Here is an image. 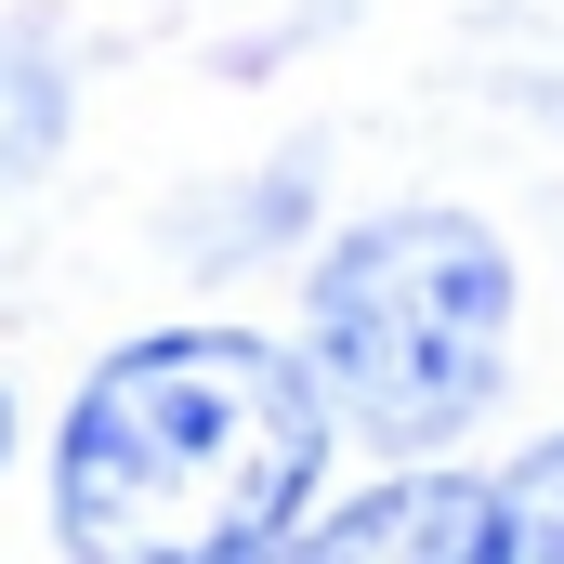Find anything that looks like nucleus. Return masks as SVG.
<instances>
[{"mask_svg": "<svg viewBox=\"0 0 564 564\" xmlns=\"http://www.w3.org/2000/svg\"><path fill=\"white\" fill-rule=\"evenodd\" d=\"M328 408L250 328H158L106 355L53 446V525L79 564H250L315 499Z\"/></svg>", "mask_w": 564, "mask_h": 564, "instance_id": "nucleus-1", "label": "nucleus"}, {"mask_svg": "<svg viewBox=\"0 0 564 564\" xmlns=\"http://www.w3.org/2000/svg\"><path fill=\"white\" fill-rule=\"evenodd\" d=\"M0 446H13V408H0Z\"/></svg>", "mask_w": 564, "mask_h": 564, "instance_id": "nucleus-6", "label": "nucleus"}, {"mask_svg": "<svg viewBox=\"0 0 564 564\" xmlns=\"http://www.w3.org/2000/svg\"><path fill=\"white\" fill-rule=\"evenodd\" d=\"M302 328H315V381L341 394L355 433L446 446L486 421L512 368V250L473 210H381L315 263Z\"/></svg>", "mask_w": 564, "mask_h": 564, "instance_id": "nucleus-2", "label": "nucleus"}, {"mask_svg": "<svg viewBox=\"0 0 564 564\" xmlns=\"http://www.w3.org/2000/svg\"><path fill=\"white\" fill-rule=\"evenodd\" d=\"M53 132H66V79L40 66V40H0V184H13V171H40Z\"/></svg>", "mask_w": 564, "mask_h": 564, "instance_id": "nucleus-5", "label": "nucleus"}, {"mask_svg": "<svg viewBox=\"0 0 564 564\" xmlns=\"http://www.w3.org/2000/svg\"><path fill=\"white\" fill-rule=\"evenodd\" d=\"M486 499H499V564H564V433L525 446L512 486H486Z\"/></svg>", "mask_w": 564, "mask_h": 564, "instance_id": "nucleus-4", "label": "nucleus"}, {"mask_svg": "<svg viewBox=\"0 0 564 564\" xmlns=\"http://www.w3.org/2000/svg\"><path fill=\"white\" fill-rule=\"evenodd\" d=\"M250 564H499V499L459 486V473H421V486H381L341 525L276 539V552H250Z\"/></svg>", "mask_w": 564, "mask_h": 564, "instance_id": "nucleus-3", "label": "nucleus"}]
</instances>
